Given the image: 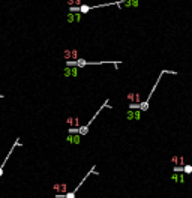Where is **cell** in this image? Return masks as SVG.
<instances>
[{
	"instance_id": "5bb4252c",
	"label": "cell",
	"mask_w": 192,
	"mask_h": 198,
	"mask_svg": "<svg viewBox=\"0 0 192 198\" xmlns=\"http://www.w3.org/2000/svg\"><path fill=\"white\" fill-rule=\"evenodd\" d=\"M66 2H68V5H69V6H74L75 0H66Z\"/></svg>"
},
{
	"instance_id": "9c48e42d",
	"label": "cell",
	"mask_w": 192,
	"mask_h": 198,
	"mask_svg": "<svg viewBox=\"0 0 192 198\" xmlns=\"http://www.w3.org/2000/svg\"><path fill=\"white\" fill-rule=\"evenodd\" d=\"M63 77H72V68L71 66L65 68V71H63Z\"/></svg>"
},
{
	"instance_id": "7c38bea8",
	"label": "cell",
	"mask_w": 192,
	"mask_h": 198,
	"mask_svg": "<svg viewBox=\"0 0 192 198\" xmlns=\"http://www.w3.org/2000/svg\"><path fill=\"white\" fill-rule=\"evenodd\" d=\"M63 56H65L68 60H71L72 59V57H71V50H65V51H63Z\"/></svg>"
},
{
	"instance_id": "8992f818",
	"label": "cell",
	"mask_w": 192,
	"mask_h": 198,
	"mask_svg": "<svg viewBox=\"0 0 192 198\" xmlns=\"http://www.w3.org/2000/svg\"><path fill=\"white\" fill-rule=\"evenodd\" d=\"M171 161H173V164H174V165H179V167H183V165H185V162H183V156H173Z\"/></svg>"
},
{
	"instance_id": "6da1fadb",
	"label": "cell",
	"mask_w": 192,
	"mask_h": 198,
	"mask_svg": "<svg viewBox=\"0 0 192 198\" xmlns=\"http://www.w3.org/2000/svg\"><path fill=\"white\" fill-rule=\"evenodd\" d=\"M93 173H96V165H93V167L90 168V170H89V173H87L86 176H84V179H83V180H81V182L77 185V188H75V189H72V191H69L68 194H65V198H75V195H77L78 189L81 188V185H83V183L86 182V180H87V177H89L90 174H93Z\"/></svg>"
},
{
	"instance_id": "4fadbf2b",
	"label": "cell",
	"mask_w": 192,
	"mask_h": 198,
	"mask_svg": "<svg viewBox=\"0 0 192 198\" xmlns=\"http://www.w3.org/2000/svg\"><path fill=\"white\" fill-rule=\"evenodd\" d=\"M80 8L78 6H69V12H78Z\"/></svg>"
},
{
	"instance_id": "52a82bcc",
	"label": "cell",
	"mask_w": 192,
	"mask_h": 198,
	"mask_svg": "<svg viewBox=\"0 0 192 198\" xmlns=\"http://www.w3.org/2000/svg\"><path fill=\"white\" fill-rule=\"evenodd\" d=\"M128 101H135L138 104H141L140 102V93H129L128 95Z\"/></svg>"
},
{
	"instance_id": "30bf717a",
	"label": "cell",
	"mask_w": 192,
	"mask_h": 198,
	"mask_svg": "<svg viewBox=\"0 0 192 198\" xmlns=\"http://www.w3.org/2000/svg\"><path fill=\"white\" fill-rule=\"evenodd\" d=\"M66 20H68V23H72V21H77V17L74 15V12H69V15L66 17Z\"/></svg>"
},
{
	"instance_id": "5b68a950",
	"label": "cell",
	"mask_w": 192,
	"mask_h": 198,
	"mask_svg": "<svg viewBox=\"0 0 192 198\" xmlns=\"http://www.w3.org/2000/svg\"><path fill=\"white\" fill-rule=\"evenodd\" d=\"M53 188L57 191V192H63V194H68V186H66V183H62V185H59V183H56Z\"/></svg>"
},
{
	"instance_id": "3957f363",
	"label": "cell",
	"mask_w": 192,
	"mask_h": 198,
	"mask_svg": "<svg viewBox=\"0 0 192 198\" xmlns=\"http://www.w3.org/2000/svg\"><path fill=\"white\" fill-rule=\"evenodd\" d=\"M186 176H188V174L183 173V171H174L173 176H171V180H173V182H176V183H185Z\"/></svg>"
},
{
	"instance_id": "ba28073f",
	"label": "cell",
	"mask_w": 192,
	"mask_h": 198,
	"mask_svg": "<svg viewBox=\"0 0 192 198\" xmlns=\"http://www.w3.org/2000/svg\"><path fill=\"white\" fill-rule=\"evenodd\" d=\"M66 123L68 125H75V128H77V125H78V117H68L66 119Z\"/></svg>"
},
{
	"instance_id": "277c9868",
	"label": "cell",
	"mask_w": 192,
	"mask_h": 198,
	"mask_svg": "<svg viewBox=\"0 0 192 198\" xmlns=\"http://www.w3.org/2000/svg\"><path fill=\"white\" fill-rule=\"evenodd\" d=\"M66 140L71 144H80V140H81V135L80 134H68Z\"/></svg>"
},
{
	"instance_id": "8fae6325",
	"label": "cell",
	"mask_w": 192,
	"mask_h": 198,
	"mask_svg": "<svg viewBox=\"0 0 192 198\" xmlns=\"http://www.w3.org/2000/svg\"><path fill=\"white\" fill-rule=\"evenodd\" d=\"M71 57H72V60H77V59H80V57H78V51L77 50H71Z\"/></svg>"
},
{
	"instance_id": "7a4b0ae2",
	"label": "cell",
	"mask_w": 192,
	"mask_h": 198,
	"mask_svg": "<svg viewBox=\"0 0 192 198\" xmlns=\"http://www.w3.org/2000/svg\"><path fill=\"white\" fill-rule=\"evenodd\" d=\"M141 110H128V113H126V119L128 120H140V119H141Z\"/></svg>"
},
{
	"instance_id": "9a60e30c",
	"label": "cell",
	"mask_w": 192,
	"mask_h": 198,
	"mask_svg": "<svg viewBox=\"0 0 192 198\" xmlns=\"http://www.w3.org/2000/svg\"><path fill=\"white\" fill-rule=\"evenodd\" d=\"M81 3V0H75V5H80Z\"/></svg>"
}]
</instances>
